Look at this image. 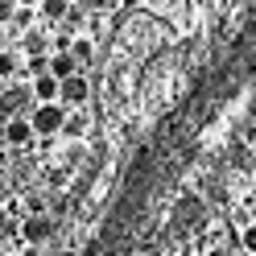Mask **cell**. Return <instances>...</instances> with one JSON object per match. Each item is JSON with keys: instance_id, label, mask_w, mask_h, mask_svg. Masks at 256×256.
Returning a JSON list of instances; mask_svg holds the SVG:
<instances>
[{"instance_id": "8fae6325", "label": "cell", "mask_w": 256, "mask_h": 256, "mask_svg": "<svg viewBox=\"0 0 256 256\" xmlns=\"http://www.w3.org/2000/svg\"><path fill=\"white\" fill-rule=\"evenodd\" d=\"M12 70H17V58H12V54H0V78H8Z\"/></svg>"}, {"instance_id": "5b68a950", "label": "cell", "mask_w": 256, "mask_h": 256, "mask_svg": "<svg viewBox=\"0 0 256 256\" xmlns=\"http://www.w3.org/2000/svg\"><path fill=\"white\" fill-rule=\"evenodd\" d=\"M25 100H29L25 91H4V95H0V112H4V116H12V120H17V112L25 108Z\"/></svg>"}, {"instance_id": "8992f818", "label": "cell", "mask_w": 256, "mask_h": 256, "mask_svg": "<svg viewBox=\"0 0 256 256\" xmlns=\"http://www.w3.org/2000/svg\"><path fill=\"white\" fill-rule=\"evenodd\" d=\"M46 236H50V219H46V215H34L25 223V240H29V244H38V240H46Z\"/></svg>"}, {"instance_id": "6da1fadb", "label": "cell", "mask_w": 256, "mask_h": 256, "mask_svg": "<svg viewBox=\"0 0 256 256\" xmlns=\"http://www.w3.org/2000/svg\"><path fill=\"white\" fill-rule=\"evenodd\" d=\"M66 120H70V116H66V108H62V104H38L29 124H34V132H46V136H50V132H62Z\"/></svg>"}, {"instance_id": "277c9868", "label": "cell", "mask_w": 256, "mask_h": 256, "mask_svg": "<svg viewBox=\"0 0 256 256\" xmlns=\"http://www.w3.org/2000/svg\"><path fill=\"white\" fill-rule=\"evenodd\" d=\"M74 66H78V62H74L70 54H54V58H50V74L58 78V83H66V78L74 74Z\"/></svg>"}, {"instance_id": "9c48e42d", "label": "cell", "mask_w": 256, "mask_h": 256, "mask_svg": "<svg viewBox=\"0 0 256 256\" xmlns=\"http://www.w3.org/2000/svg\"><path fill=\"white\" fill-rule=\"evenodd\" d=\"M25 50L34 54V58H42V50H46V38H42V34H29V38H25Z\"/></svg>"}, {"instance_id": "9a60e30c", "label": "cell", "mask_w": 256, "mask_h": 256, "mask_svg": "<svg viewBox=\"0 0 256 256\" xmlns=\"http://www.w3.org/2000/svg\"><path fill=\"white\" fill-rule=\"evenodd\" d=\"M4 194H8V190H4V182H0V198H4Z\"/></svg>"}, {"instance_id": "7a4b0ae2", "label": "cell", "mask_w": 256, "mask_h": 256, "mask_svg": "<svg viewBox=\"0 0 256 256\" xmlns=\"http://www.w3.org/2000/svg\"><path fill=\"white\" fill-rule=\"evenodd\" d=\"M34 95H38V104H54L58 95H62V83H58V78H54L50 70H46V74L38 78V83H34Z\"/></svg>"}, {"instance_id": "3957f363", "label": "cell", "mask_w": 256, "mask_h": 256, "mask_svg": "<svg viewBox=\"0 0 256 256\" xmlns=\"http://www.w3.org/2000/svg\"><path fill=\"white\" fill-rule=\"evenodd\" d=\"M87 91H91V87H87V78H83V74H70L66 83H62V100H66V104H83V100H87Z\"/></svg>"}, {"instance_id": "4fadbf2b", "label": "cell", "mask_w": 256, "mask_h": 256, "mask_svg": "<svg viewBox=\"0 0 256 256\" xmlns=\"http://www.w3.org/2000/svg\"><path fill=\"white\" fill-rule=\"evenodd\" d=\"M12 12H17V8H12V0H0V21H8Z\"/></svg>"}, {"instance_id": "7c38bea8", "label": "cell", "mask_w": 256, "mask_h": 256, "mask_svg": "<svg viewBox=\"0 0 256 256\" xmlns=\"http://www.w3.org/2000/svg\"><path fill=\"white\" fill-rule=\"evenodd\" d=\"M83 128H87L83 116H70V120H66V132H83Z\"/></svg>"}, {"instance_id": "ba28073f", "label": "cell", "mask_w": 256, "mask_h": 256, "mask_svg": "<svg viewBox=\"0 0 256 256\" xmlns=\"http://www.w3.org/2000/svg\"><path fill=\"white\" fill-rule=\"evenodd\" d=\"M66 4H70V0H42V8H46V17H50V21L66 17Z\"/></svg>"}, {"instance_id": "2e32d148", "label": "cell", "mask_w": 256, "mask_h": 256, "mask_svg": "<svg viewBox=\"0 0 256 256\" xmlns=\"http://www.w3.org/2000/svg\"><path fill=\"white\" fill-rule=\"evenodd\" d=\"M21 4H29V0H21Z\"/></svg>"}, {"instance_id": "5bb4252c", "label": "cell", "mask_w": 256, "mask_h": 256, "mask_svg": "<svg viewBox=\"0 0 256 256\" xmlns=\"http://www.w3.org/2000/svg\"><path fill=\"white\" fill-rule=\"evenodd\" d=\"M244 248H248V252H256V228H248V232H244Z\"/></svg>"}, {"instance_id": "52a82bcc", "label": "cell", "mask_w": 256, "mask_h": 256, "mask_svg": "<svg viewBox=\"0 0 256 256\" xmlns=\"http://www.w3.org/2000/svg\"><path fill=\"white\" fill-rule=\"evenodd\" d=\"M29 136H34V124L29 120H12L8 124V145H25Z\"/></svg>"}, {"instance_id": "30bf717a", "label": "cell", "mask_w": 256, "mask_h": 256, "mask_svg": "<svg viewBox=\"0 0 256 256\" xmlns=\"http://www.w3.org/2000/svg\"><path fill=\"white\" fill-rule=\"evenodd\" d=\"M70 58H74V62H87V58H91V46H87V42H74V46H70Z\"/></svg>"}]
</instances>
